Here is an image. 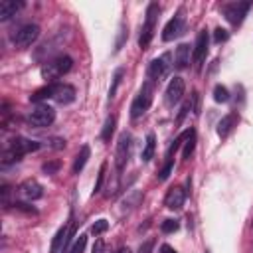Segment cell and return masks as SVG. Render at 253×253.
Listing matches in <instances>:
<instances>
[{
  "mask_svg": "<svg viewBox=\"0 0 253 253\" xmlns=\"http://www.w3.org/2000/svg\"><path fill=\"white\" fill-rule=\"evenodd\" d=\"M71 65H73V59L69 55H59V57H55V59H51V61H47V63L42 65V77L45 81L53 83L57 77H61L63 73H67L71 69Z\"/></svg>",
  "mask_w": 253,
  "mask_h": 253,
  "instance_id": "obj_1",
  "label": "cell"
},
{
  "mask_svg": "<svg viewBox=\"0 0 253 253\" xmlns=\"http://www.w3.org/2000/svg\"><path fill=\"white\" fill-rule=\"evenodd\" d=\"M53 119H55V111H53L49 105H38V107L30 113L28 123H30L32 126H36V128H42V126H49V125L53 123Z\"/></svg>",
  "mask_w": 253,
  "mask_h": 253,
  "instance_id": "obj_2",
  "label": "cell"
},
{
  "mask_svg": "<svg viewBox=\"0 0 253 253\" xmlns=\"http://www.w3.org/2000/svg\"><path fill=\"white\" fill-rule=\"evenodd\" d=\"M156 16H158V4H150L148 6V10H146V22H144V26H142V34H140V38H138V45L144 49V47H148V43H150V40H152V34H154V24H156Z\"/></svg>",
  "mask_w": 253,
  "mask_h": 253,
  "instance_id": "obj_3",
  "label": "cell"
},
{
  "mask_svg": "<svg viewBox=\"0 0 253 253\" xmlns=\"http://www.w3.org/2000/svg\"><path fill=\"white\" fill-rule=\"evenodd\" d=\"M150 103H152V87H150V83H146L142 87V91L134 97L132 105H130V117L132 119H138L140 115H144L148 111Z\"/></svg>",
  "mask_w": 253,
  "mask_h": 253,
  "instance_id": "obj_4",
  "label": "cell"
},
{
  "mask_svg": "<svg viewBox=\"0 0 253 253\" xmlns=\"http://www.w3.org/2000/svg\"><path fill=\"white\" fill-rule=\"evenodd\" d=\"M38 36H40V28H38L36 24H26V26H22V28L16 32V36H14V45L20 47V49H26V47H30V45L38 40Z\"/></svg>",
  "mask_w": 253,
  "mask_h": 253,
  "instance_id": "obj_5",
  "label": "cell"
},
{
  "mask_svg": "<svg viewBox=\"0 0 253 253\" xmlns=\"http://www.w3.org/2000/svg\"><path fill=\"white\" fill-rule=\"evenodd\" d=\"M170 61H172V55L170 53H162L160 57L152 59L150 65H148V77L150 79H162L170 71V67H172Z\"/></svg>",
  "mask_w": 253,
  "mask_h": 253,
  "instance_id": "obj_6",
  "label": "cell"
},
{
  "mask_svg": "<svg viewBox=\"0 0 253 253\" xmlns=\"http://www.w3.org/2000/svg\"><path fill=\"white\" fill-rule=\"evenodd\" d=\"M249 8H251V2H233V4H227L225 8H223V14H225V18L231 22V24H241L243 22V18H245V14L249 12Z\"/></svg>",
  "mask_w": 253,
  "mask_h": 253,
  "instance_id": "obj_7",
  "label": "cell"
},
{
  "mask_svg": "<svg viewBox=\"0 0 253 253\" xmlns=\"http://www.w3.org/2000/svg\"><path fill=\"white\" fill-rule=\"evenodd\" d=\"M208 42H210V38H208V30H202V32L198 34L196 43H194V49H192V59H194V65H196L198 69L202 67V63H204V59H206V53H208Z\"/></svg>",
  "mask_w": 253,
  "mask_h": 253,
  "instance_id": "obj_8",
  "label": "cell"
},
{
  "mask_svg": "<svg viewBox=\"0 0 253 253\" xmlns=\"http://www.w3.org/2000/svg\"><path fill=\"white\" fill-rule=\"evenodd\" d=\"M184 89H186V85H184V79L182 77H174L170 83H168V87H166V105L168 107H174L180 99H182V95H184Z\"/></svg>",
  "mask_w": 253,
  "mask_h": 253,
  "instance_id": "obj_9",
  "label": "cell"
},
{
  "mask_svg": "<svg viewBox=\"0 0 253 253\" xmlns=\"http://www.w3.org/2000/svg\"><path fill=\"white\" fill-rule=\"evenodd\" d=\"M128 154H130V134L123 132V134L119 136V142H117V154H115V164H117L119 170L126 164Z\"/></svg>",
  "mask_w": 253,
  "mask_h": 253,
  "instance_id": "obj_10",
  "label": "cell"
},
{
  "mask_svg": "<svg viewBox=\"0 0 253 253\" xmlns=\"http://www.w3.org/2000/svg\"><path fill=\"white\" fill-rule=\"evenodd\" d=\"M18 192H20V196H22L24 200H30V202L40 200V198L43 196V188H42V184L36 182V180H24V182L20 184Z\"/></svg>",
  "mask_w": 253,
  "mask_h": 253,
  "instance_id": "obj_11",
  "label": "cell"
},
{
  "mask_svg": "<svg viewBox=\"0 0 253 253\" xmlns=\"http://www.w3.org/2000/svg\"><path fill=\"white\" fill-rule=\"evenodd\" d=\"M12 152H16L18 156H24L28 152H34L40 148V142L36 140H30V138H24V136H16L10 140V146H8Z\"/></svg>",
  "mask_w": 253,
  "mask_h": 253,
  "instance_id": "obj_12",
  "label": "cell"
},
{
  "mask_svg": "<svg viewBox=\"0 0 253 253\" xmlns=\"http://www.w3.org/2000/svg\"><path fill=\"white\" fill-rule=\"evenodd\" d=\"M182 28H184V16H182V12H178V14L164 26V30H162V40H164V42H170V40L178 38V36L182 34Z\"/></svg>",
  "mask_w": 253,
  "mask_h": 253,
  "instance_id": "obj_13",
  "label": "cell"
},
{
  "mask_svg": "<svg viewBox=\"0 0 253 253\" xmlns=\"http://www.w3.org/2000/svg\"><path fill=\"white\" fill-rule=\"evenodd\" d=\"M184 202H186V192H184V188H180V186H172V188L168 190L166 198H164V206H166L168 210H180V208L184 206Z\"/></svg>",
  "mask_w": 253,
  "mask_h": 253,
  "instance_id": "obj_14",
  "label": "cell"
},
{
  "mask_svg": "<svg viewBox=\"0 0 253 253\" xmlns=\"http://www.w3.org/2000/svg\"><path fill=\"white\" fill-rule=\"evenodd\" d=\"M53 99L57 103H61V105H67V103H71L75 99V89L71 85H67V83H57L55 89H53Z\"/></svg>",
  "mask_w": 253,
  "mask_h": 253,
  "instance_id": "obj_15",
  "label": "cell"
},
{
  "mask_svg": "<svg viewBox=\"0 0 253 253\" xmlns=\"http://www.w3.org/2000/svg\"><path fill=\"white\" fill-rule=\"evenodd\" d=\"M22 6H24L22 0H2L0 2V20L2 22L10 20L12 16H16L18 10H22Z\"/></svg>",
  "mask_w": 253,
  "mask_h": 253,
  "instance_id": "obj_16",
  "label": "cell"
},
{
  "mask_svg": "<svg viewBox=\"0 0 253 253\" xmlns=\"http://www.w3.org/2000/svg\"><path fill=\"white\" fill-rule=\"evenodd\" d=\"M190 55H192V49L188 43H180L176 47V53H174V67L176 69H186L188 63H190Z\"/></svg>",
  "mask_w": 253,
  "mask_h": 253,
  "instance_id": "obj_17",
  "label": "cell"
},
{
  "mask_svg": "<svg viewBox=\"0 0 253 253\" xmlns=\"http://www.w3.org/2000/svg\"><path fill=\"white\" fill-rule=\"evenodd\" d=\"M237 121H239L237 113H229V115H225V117L217 123V134H219V136H227V134L233 130V126L237 125Z\"/></svg>",
  "mask_w": 253,
  "mask_h": 253,
  "instance_id": "obj_18",
  "label": "cell"
},
{
  "mask_svg": "<svg viewBox=\"0 0 253 253\" xmlns=\"http://www.w3.org/2000/svg\"><path fill=\"white\" fill-rule=\"evenodd\" d=\"M154 150H156V136L150 132V134L146 136V140H144V148H142V152H140V158H142L144 162H148V160L154 156Z\"/></svg>",
  "mask_w": 253,
  "mask_h": 253,
  "instance_id": "obj_19",
  "label": "cell"
},
{
  "mask_svg": "<svg viewBox=\"0 0 253 253\" xmlns=\"http://www.w3.org/2000/svg\"><path fill=\"white\" fill-rule=\"evenodd\" d=\"M53 89H55V83H47L45 87H42V89H36L32 95H30V101H43V99H47V97H51L53 99Z\"/></svg>",
  "mask_w": 253,
  "mask_h": 253,
  "instance_id": "obj_20",
  "label": "cell"
},
{
  "mask_svg": "<svg viewBox=\"0 0 253 253\" xmlns=\"http://www.w3.org/2000/svg\"><path fill=\"white\" fill-rule=\"evenodd\" d=\"M87 158H89V146H87V144H83V146H81V150H79V154L75 156V162H73V172H75V174H79V172L83 170V166H85Z\"/></svg>",
  "mask_w": 253,
  "mask_h": 253,
  "instance_id": "obj_21",
  "label": "cell"
},
{
  "mask_svg": "<svg viewBox=\"0 0 253 253\" xmlns=\"http://www.w3.org/2000/svg\"><path fill=\"white\" fill-rule=\"evenodd\" d=\"M115 117H109L107 121H105V126H103V132H101V138L103 140H111V134H113V130H115Z\"/></svg>",
  "mask_w": 253,
  "mask_h": 253,
  "instance_id": "obj_22",
  "label": "cell"
},
{
  "mask_svg": "<svg viewBox=\"0 0 253 253\" xmlns=\"http://www.w3.org/2000/svg\"><path fill=\"white\" fill-rule=\"evenodd\" d=\"M213 99H215L217 103H225V101H229V91H227L223 85H215V89H213Z\"/></svg>",
  "mask_w": 253,
  "mask_h": 253,
  "instance_id": "obj_23",
  "label": "cell"
},
{
  "mask_svg": "<svg viewBox=\"0 0 253 253\" xmlns=\"http://www.w3.org/2000/svg\"><path fill=\"white\" fill-rule=\"evenodd\" d=\"M194 146H196V132H194V130H190V134H188V138H186V146H184L182 156H184V158H190V154H192Z\"/></svg>",
  "mask_w": 253,
  "mask_h": 253,
  "instance_id": "obj_24",
  "label": "cell"
},
{
  "mask_svg": "<svg viewBox=\"0 0 253 253\" xmlns=\"http://www.w3.org/2000/svg\"><path fill=\"white\" fill-rule=\"evenodd\" d=\"M109 229V221L107 219H97L93 225H91V233L93 235H101V233H105Z\"/></svg>",
  "mask_w": 253,
  "mask_h": 253,
  "instance_id": "obj_25",
  "label": "cell"
},
{
  "mask_svg": "<svg viewBox=\"0 0 253 253\" xmlns=\"http://www.w3.org/2000/svg\"><path fill=\"white\" fill-rule=\"evenodd\" d=\"M123 69H117L115 71V77H113V87H111V91H109V97L113 99L115 95H117V89H119V85H121V79H123Z\"/></svg>",
  "mask_w": 253,
  "mask_h": 253,
  "instance_id": "obj_26",
  "label": "cell"
},
{
  "mask_svg": "<svg viewBox=\"0 0 253 253\" xmlns=\"http://www.w3.org/2000/svg\"><path fill=\"white\" fill-rule=\"evenodd\" d=\"M85 245H87V235H79V239L73 243V247L69 249V253H83Z\"/></svg>",
  "mask_w": 253,
  "mask_h": 253,
  "instance_id": "obj_27",
  "label": "cell"
},
{
  "mask_svg": "<svg viewBox=\"0 0 253 253\" xmlns=\"http://www.w3.org/2000/svg\"><path fill=\"white\" fill-rule=\"evenodd\" d=\"M105 172H107V162L101 164V170H99V176H97V184H95L93 194H97V192L101 190V186H103V182H105Z\"/></svg>",
  "mask_w": 253,
  "mask_h": 253,
  "instance_id": "obj_28",
  "label": "cell"
},
{
  "mask_svg": "<svg viewBox=\"0 0 253 253\" xmlns=\"http://www.w3.org/2000/svg\"><path fill=\"white\" fill-rule=\"evenodd\" d=\"M160 229H162L164 233H172V231L178 229V221H176V219H164L162 225H160Z\"/></svg>",
  "mask_w": 253,
  "mask_h": 253,
  "instance_id": "obj_29",
  "label": "cell"
},
{
  "mask_svg": "<svg viewBox=\"0 0 253 253\" xmlns=\"http://www.w3.org/2000/svg\"><path fill=\"white\" fill-rule=\"evenodd\" d=\"M18 160H20V156H18L16 152H12L10 148L2 154V162H4V164H12V162H18Z\"/></svg>",
  "mask_w": 253,
  "mask_h": 253,
  "instance_id": "obj_30",
  "label": "cell"
},
{
  "mask_svg": "<svg viewBox=\"0 0 253 253\" xmlns=\"http://www.w3.org/2000/svg\"><path fill=\"white\" fill-rule=\"evenodd\" d=\"M172 166H174V164H172V158H168V162L164 164V168L158 172V180H166V178L170 176V172H172Z\"/></svg>",
  "mask_w": 253,
  "mask_h": 253,
  "instance_id": "obj_31",
  "label": "cell"
},
{
  "mask_svg": "<svg viewBox=\"0 0 253 253\" xmlns=\"http://www.w3.org/2000/svg\"><path fill=\"white\" fill-rule=\"evenodd\" d=\"M227 38H229V34H227V30H223V28H217L215 30V34H213V40L219 43V42H227Z\"/></svg>",
  "mask_w": 253,
  "mask_h": 253,
  "instance_id": "obj_32",
  "label": "cell"
},
{
  "mask_svg": "<svg viewBox=\"0 0 253 253\" xmlns=\"http://www.w3.org/2000/svg\"><path fill=\"white\" fill-rule=\"evenodd\" d=\"M152 247H154V239H146L144 243H140L138 253H152Z\"/></svg>",
  "mask_w": 253,
  "mask_h": 253,
  "instance_id": "obj_33",
  "label": "cell"
},
{
  "mask_svg": "<svg viewBox=\"0 0 253 253\" xmlns=\"http://www.w3.org/2000/svg\"><path fill=\"white\" fill-rule=\"evenodd\" d=\"M198 101H200V95L194 91V93H192V101H190V109H192V113H194V115H198V113H200V111H198Z\"/></svg>",
  "mask_w": 253,
  "mask_h": 253,
  "instance_id": "obj_34",
  "label": "cell"
},
{
  "mask_svg": "<svg viewBox=\"0 0 253 253\" xmlns=\"http://www.w3.org/2000/svg\"><path fill=\"white\" fill-rule=\"evenodd\" d=\"M42 168H43V172H47V174H53V172L59 168V162H57V160H55V162H45Z\"/></svg>",
  "mask_w": 253,
  "mask_h": 253,
  "instance_id": "obj_35",
  "label": "cell"
},
{
  "mask_svg": "<svg viewBox=\"0 0 253 253\" xmlns=\"http://www.w3.org/2000/svg\"><path fill=\"white\" fill-rule=\"evenodd\" d=\"M47 142H49L47 146H51V148H57V150L65 146V140H63V138H49Z\"/></svg>",
  "mask_w": 253,
  "mask_h": 253,
  "instance_id": "obj_36",
  "label": "cell"
},
{
  "mask_svg": "<svg viewBox=\"0 0 253 253\" xmlns=\"http://www.w3.org/2000/svg\"><path fill=\"white\" fill-rule=\"evenodd\" d=\"M158 253H178V251H176L174 247H170V245H166V243H164V245H160Z\"/></svg>",
  "mask_w": 253,
  "mask_h": 253,
  "instance_id": "obj_37",
  "label": "cell"
},
{
  "mask_svg": "<svg viewBox=\"0 0 253 253\" xmlns=\"http://www.w3.org/2000/svg\"><path fill=\"white\" fill-rule=\"evenodd\" d=\"M93 253H103V241H97V247L93 249Z\"/></svg>",
  "mask_w": 253,
  "mask_h": 253,
  "instance_id": "obj_38",
  "label": "cell"
},
{
  "mask_svg": "<svg viewBox=\"0 0 253 253\" xmlns=\"http://www.w3.org/2000/svg\"><path fill=\"white\" fill-rule=\"evenodd\" d=\"M117 253H132V251H130V249H128V247H121V249H119V251H117Z\"/></svg>",
  "mask_w": 253,
  "mask_h": 253,
  "instance_id": "obj_39",
  "label": "cell"
}]
</instances>
